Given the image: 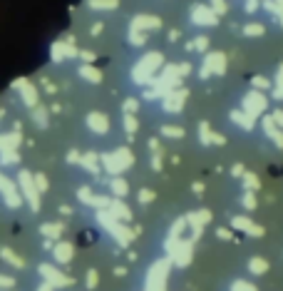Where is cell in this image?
<instances>
[{
  "label": "cell",
  "instance_id": "23",
  "mask_svg": "<svg viewBox=\"0 0 283 291\" xmlns=\"http://www.w3.org/2000/svg\"><path fill=\"white\" fill-rule=\"evenodd\" d=\"M87 5L92 10H112L117 8V0H87Z\"/></svg>",
  "mask_w": 283,
  "mask_h": 291
},
{
  "label": "cell",
  "instance_id": "18",
  "mask_svg": "<svg viewBox=\"0 0 283 291\" xmlns=\"http://www.w3.org/2000/svg\"><path fill=\"white\" fill-rule=\"evenodd\" d=\"M231 122L233 124H239L241 130H254V117H249V115H244V112H231Z\"/></svg>",
  "mask_w": 283,
  "mask_h": 291
},
{
  "label": "cell",
  "instance_id": "22",
  "mask_svg": "<svg viewBox=\"0 0 283 291\" xmlns=\"http://www.w3.org/2000/svg\"><path fill=\"white\" fill-rule=\"evenodd\" d=\"M80 75H82V77H85L87 82H100V80H102V72H100V70H95V67H80Z\"/></svg>",
  "mask_w": 283,
  "mask_h": 291
},
{
  "label": "cell",
  "instance_id": "24",
  "mask_svg": "<svg viewBox=\"0 0 283 291\" xmlns=\"http://www.w3.org/2000/svg\"><path fill=\"white\" fill-rule=\"evenodd\" d=\"M122 124H124V132H127V135H129V140H132V137H134V132H137V117H134V115H124V122H122Z\"/></svg>",
  "mask_w": 283,
  "mask_h": 291
},
{
  "label": "cell",
  "instance_id": "33",
  "mask_svg": "<svg viewBox=\"0 0 283 291\" xmlns=\"http://www.w3.org/2000/svg\"><path fill=\"white\" fill-rule=\"evenodd\" d=\"M206 45H209V40H206L204 35H199V37L192 43V45H189V48H192V50H206Z\"/></svg>",
  "mask_w": 283,
  "mask_h": 291
},
{
  "label": "cell",
  "instance_id": "17",
  "mask_svg": "<svg viewBox=\"0 0 283 291\" xmlns=\"http://www.w3.org/2000/svg\"><path fill=\"white\" fill-rule=\"evenodd\" d=\"M246 266H249V274H254V276H263L268 271V262L261 259V257H251Z\"/></svg>",
  "mask_w": 283,
  "mask_h": 291
},
{
  "label": "cell",
  "instance_id": "45",
  "mask_svg": "<svg viewBox=\"0 0 283 291\" xmlns=\"http://www.w3.org/2000/svg\"><path fill=\"white\" fill-rule=\"evenodd\" d=\"M276 5H278V8H281V10H283V0H276Z\"/></svg>",
  "mask_w": 283,
  "mask_h": 291
},
{
  "label": "cell",
  "instance_id": "41",
  "mask_svg": "<svg viewBox=\"0 0 283 291\" xmlns=\"http://www.w3.org/2000/svg\"><path fill=\"white\" fill-rule=\"evenodd\" d=\"M134 110H137V102H134V100H127V102H124V112H127V115H132Z\"/></svg>",
  "mask_w": 283,
  "mask_h": 291
},
{
  "label": "cell",
  "instance_id": "42",
  "mask_svg": "<svg viewBox=\"0 0 283 291\" xmlns=\"http://www.w3.org/2000/svg\"><path fill=\"white\" fill-rule=\"evenodd\" d=\"M219 239H224V241H226V239H231V232H228V229H219Z\"/></svg>",
  "mask_w": 283,
  "mask_h": 291
},
{
  "label": "cell",
  "instance_id": "30",
  "mask_svg": "<svg viewBox=\"0 0 283 291\" xmlns=\"http://www.w3.org/2000/svg\"><path fill=\"white\" fill-rule=\"evenodd\" d=\"M231 291H256V286L254 284H249V281H233Z\"/></svg>",
  "mask_w": 283,
  "mask_h": 291
},
{
  "label": "cell",
  "instance_id": "37",
  "mask_svg": "<svg viewBox=\"0 0 283 291\" xmlns=\"http://www.w3.org/2000/svg\"><path fill=\"white\" fill-rule=\"evenodd\" d=\"M254 88L256 90H268L271 88V82H268L266 77H254Z\"/></svg>",
  "mask_w": 283,
  "mask_h": 291
},
{
  "label": "cell",
  "instance_id": "38",
  "mask_svg": "<svg viewBox=\"0 0 283 291\" xmlns=\"http://www.w3.org/2000/svg\"><path fill=\"white\" fill-rule=\"evenodd\" d=\"M244 184H246V187H251V189H258V187H261V184H258V179H256V175H246V177H244Z\"/></svg>",
  "mask_w": 283,
  "mask_h": 291
},
{
  "label": "cell",
  "instance_id": "20",
  "mask_svg": "<svg viewBox=\"0 0 283 291\" xmlns=\"http://www.w3.org/2000/svg\"><path fill=\"white\" fill-rule=\"evenodd\" d=\"M55 259H57V262H62V264H67L70 259H72V246L62 241V244L55 249Z\"/></svg>",
  "mask_w": 283,
  "mask_h": 291
},
{
  "label": "cell",
  "instance_id": "14",
  "mask_svg": "<svg viewBox=\"0 0 283 291\" xmlns=\"http://www.w3.org/2000/svg\"><path fill=\"white\" fill-rule=\"evenodd\" d=\"M110 192H112L114 199H124V197L129 194L127 179H122V177H110Z\"/></svg>",
  "mask_w": 283,
  "mask_h": 291
},
{
  "label": "cell",
  "instance_id": "27",
  "mask_svg": "<svg viewBox=\"0 0 283 291\" xmlns=\"http://www.w3.org/2000/svg\"><path fill=\"white\" fill-rule=\"evenodd\" d=\"M273 97H276V100H283V65H281V70H278L276 85H273Z\"/></svg>",
  "mask_w": 283,
  "mask_h": 291
},
{
  "label": "cell",
  "instance_id": "11",
  "mask_svg": "<svg viewBox=\"0 0 283 291\" xmlns=\"http://www.w3.org/2000/svg\"><path fill=\"white\" fill-rule=\"evenodd\" d=\"M231 227L244 234H251V236H263V227L254 224L249 217H233V219H231Z\"/></svg>",
  "mask_w": 283,
  "mask_h": 291
},
{
  "label": "cell",
  "instance_id": "8",
  "mask_svg": "<svg viewBox=\"0 0 283 291\" xmlns=\"http://www.w3.org/2000/svg\"><path fill=\"white\" fill-rule=\"evenodd\" d=\"M171 254V262L176 264V266H186V264L192 262V254H194V249H192V241H179L174 249L169 252Z\"/></svg>",
  "mask_w": 283,
  "mask_h": 291
},
{
  "label": "cell",
  "instance_id": "26",
  "mask_svg": "<svg viewBox=\"0 0 283 291\" xmlns=\"http://www.w3.org/2000/svg\"><path fill=\"white\" fill-rule=\"evenodd\" d=\"M162 135H164V137H171V140H181V137H184V130L167 124V127H162Z\"/></svg>",
  "mask_w": 283,
  "mask_h": 291
},
{
  "label": "cell",
  "instance_id": "36",
  "mask_svg": "<svg viewBox=\"0 0 283 291\" xmlns=\"http://www.w3.org/2000/svg\"><path fill=\"white\" fill-rule=\"evenodd\" d=\"M271 122H273L278 130H283V110H276V112L271 115Z\"/></svg>",
  "mask_w": 283,
  "mask_h": 291
},
{
  "label": "cell",
  "instance_id": "31",
  "mask_svg": "<svg viewBox=\"0 0 283 291\" xmlns=\"http://www.w3.org/2000/svg\"><path fill=\"white\" fill-rule=\"evenodd\" d=\"M244 32H246V35H263V32H266V28H263V25H256V23H251V25H246V28H244Z\"/></svg>",
  "mask_w": 283,
  "mask_h": 291
},
{
  "label": "cell",
  "instance_id": "1",
  "mask_svg": "<svg viewBox=\"0 0 283 291\" xmlns=\"http://www.w3.org/2000/svg\"><path fill=\"white\" fill-rule=\"evenodd\" d=\"M100 164L105 172H110V177H119L122 172H127L132 164H134V154L127 149V147H119L114 152H107L100 157Z\"/></svg>",
  "mask_w": 283,
  "mask_h": 291
},
{
  "label": "cell",
  "instance_id": "4",
  "mask_svg": "<svg viewBox=\"0 0 283 291\" xmlns=\"http://www.w3.org/2000/svg\"><path fill=\"white\" fill-rule=\"evenodd\" d=\"M159 65H162V55H159V53H149V55H144V58L139 60V65L134 67V72H132V75H134V82H139V85L142 82H147V80L157 72Z\"/></svg>",
  "mask_w": 283,
  "mask_h": 291
},
{
  "label": "cell",
  "instance_id": "12",
  "mask_svg": "<svg viewBox=\"0 0 283 291\" xmlns=\"http://www.w3.org/2000/svg\"><path fill=\"white\" fill-rule=\"evenodd\" d=\"M184 100H186V92L184 90H169L164 95V110L167 112H179L184 107Z\"/></svg>",
  "mask_w": 283,
  "mask_h": 291
},
{
  "label": "cell",
  "instance_id": "16",
  "mask_svg": "<svg viewBox=\"0 0 283 291\" xmlns=\"http://www.w3.org/2000/svg\"><path fill=\"white\" fill-rule=\"evenodd\" d=\"M263 130H266V135L271 137V142L283 149V132L276 127V124H273V122H271V117H263Z\"/></svg>",
  "mask_w": 283,
  "mask_h": 291
},
{
  "label": "cell",
  "instance_id": "29",
  "mask_svg": "<svg viewBox=\"0 0 283 291\" xmlns=\"http://www.w3.org/2000/svg\"><path fill=\"white\" fill-rule=\"evenodd\" d=\"M77 194H80V199H82L85 204H92V202H95V194H92V189H89V187H82Z\"/></svg>",
  "mask_w": 283,
  "mask_h": 291
},
{
  "label": "cell",
  "instance_id": "6",
  "mask_svg": "<svg viewBox=\"0 0 283 291\" xmlns=\"http://www.w3.org/2000/svg\"><path fill=\"white\" fill-rule=\"evenodd\" d=\"M192 23H194V25H201V28L216 25V23H219V15H216L209 5H194V8H192Z\"/></svg>",
  "mask_w": 283,
  "mask_h": 291
},
{
  "label": "cell",
  "instance_id": "25",
  "mask_svg": "<svg viewBox=\"0 0 283 291\" xmlns=\"http://www.w3.org/2000/svg\"><path fill=\"white\" fill-rule=\"evenodd\" d=\"M80 162L85 164L87 170H92L95 175H100V164H97V154H85V157H82Z\"/></svg>",
  "mask_w": 283,
  "mask_h": 291
},
{
  "label": "cell",
  "instance_id": "13",
  "mask_svg": "<svg viewBox=\"0 0 283 291\" xmlns=\"http://www.w3.org/2000/svg\"><path fill=\"white\" fill-rule=\"evenodd\" d=\"M107 212L112 214L114 219H119V222H129V219H132V209L122 202V199H110V204H107Z\"/></svg>",
  "mask_w": 283,
  "mask_h": 291
},
{
  "label": "cell",
  "instance_id": "21",
  "mask_svg": "<svg viewBox=\"0 0 283 291\" xmlns=\"http://www.w3.org/2000/svg\"><path fill=\"white\" fill-rule=\"evenodd\" d=\"M53 55H55V60H65V58H70V55H75V50L67 43H57L55 48H53Z\"/></svg>",
  "mask_w": 283,
  "mask_h": 291
},
{
  "label": "cell",
  "instance_id": "10",
  "mask_svg": "<svg viewBox=\"0 0 283 291\" xmlns=\"http://www.w3.org/2000/svg\"><path fill=\"white\" fill-rule=\"evenodd\" d=\"M87 127L95 132V135H107L110 132V117H105L102 112H92V115H87Z\"/></svg>",
  "mask_w": 283,
  "mask_h": 291
},
{
  "label": "cell",
  "instance_id": "46",
  "mask_svg": "<svg viewBox=\"0 0 283 291\" xmlns=\"http://www.w3.org/2000/svg\"><path fill=\"white\" fill-rule=\"evenodd\" d=\"M40 291H50V289H48V286H42V289H40Z\"/></svg>",
  "mask_w": 283,
  "mask_h": 291
},
{
  "label": "cell",
  "instance_id": "28",
  "mask_svg": "<svg viewBox=\"0 0 283 291\" xmlns=\"http://www.w3.org/2000/svg\"><path fill=\"white\" fill-rule=\"evenodd\" d=\"M129 43L132 45H144V32H139V30H129Z\"/></svg>",
  "mask_w": 283,
  "mask_h": 291
},
{
  "label": "cell",
  "instance_id": "43",
  "mask_svg": "<svg viewBox=\"0 0 283 291\" xmlns=\"http://www.w3.org/2000/svg\"><path fill=\"white\" fill-rule=\"evenodd\" d=\"M80 55H82V60H85V62H92V60H95V53H80Z\"/></svg>",
  "mask_w": 283,
  "mask_h": 291
},
{
  "label": "cell",
  "instance_id": "34",
  "mask_svg": "<svg viewBox=\"0 0 283 291\" xmlns=\"http://www.w3.org/2000/svg\"><path fill=\"white\" fill-rule=\"evenodd\" d=\"M241 204H244L246 209H256V197H254V192H246V194H244V199H241Z\"/></svg>",
  "mask_w": 283,
  "mask_h": 291
},
{
  "label": "cell",
  "instance_id": "2",
  "mask_svg": "<svg viewBox=\"0 0 283 291\" xmlns=\"http://www.w3.org/2000/svg\"><path fill=\"white\" fill-rule=\"evenodd\" d=\"M97 219H100V224H102V227H105V229H107V232L117 239V244H119V246H129V244H132V232H129V227H127L124 222L114 219L107 209H100Z\"/></svg>",
  "mask_w": 283,
  "mask_h": 291
},
{
  "label": "cell",
  "instance_id": "15",
  "mask_svg": "<svg viewBox=\"0 0 283 291\" xmlns=\"http://www.w3.org/2000/svg\"><path fill=\"white\" fill-rule=\"evenodd\" d=\"M162 23H159V18H154V15H137L134 20H132V30H152V28H159Z\"/></svg>",
  "mask_w": 283,
  "mask_h": 291
},
{
  "label": "cell",
  "instance_id": "5",
  "mask_svg": "<svg viewBox=\"0 0 283 291\" xmlns=\"http://www.w3.org/2000/svg\"><path fill=\"white\" fill-rule=\"evenodd\" d=\"M266 107H268V100L263 97V92H258V90H254V92H249L246 97H244V115L249 117H258L266 112Z\"/></svg>",
  "mask_w": 283,
  "mask_h": 291
},
{
  "label": "cell",
  "instance_id": "39",
  "mask_svg": "<svg viewBox=\"0 0 283 291\" xmlns=\"http://www.w3.org/2000/svg\"><path fill=\"white\" fill-rule=\"evenodd\" d=\"M152 199H154V192H152V189H142V192H139V202L142 204L152 202Z\"/></svg>",
  "mask_w": 283,
  "mask_h": 291
},
{
  "label": "cell",
  "instance_id": "40",
  "mask_svg": "<svg viewBox=\"0 0 283 291\" xmlns=\"http://www.w3.org/2000/svg\"><path fill=\"white\" fill-rule=\"evenodd\" d=\"M87 286H89V289L97 286V271H87Z\"/></svg>",
  "mask_w": 283,
  "mask_h": 291
},
{
  "label": "cell",
  "instance_id": "44",
  "mask_svg": "<svg viewBox=\"0 0 283 291\" xmlns=\"http://www.w3.org/2000/svg\"><path fill=\"white\" fill-rule=\"evenodd\" d=\"M45 232H48V234H57V232H60V227H45Z\"/></svg>",
  "mask_w": 283,
  "mask_h": 291
},
{
  "label": "cell",
  "instance_id": "7",
  "mask_svg": "<svg viewBox=\"0 0 283 291\" xmlns=\"http://www.w3.org/2000/svg\"><path fill=\"white\" fill-rule=\"evenodd\" d=\"M224 75L226 72V58L221 55V53H209L206 58H204V70H201V75L206 77V75Z\"/></svg>",
  "mask_w": 283,
  "mask_h": 291
},
{
  "label": "cell",
  "instance_id": "3",
  "mask_svg": "<svg viewBox=\"0 0 283 291\" xmlns=\"http://www.w3.org/2000/svg\"><path fill=\"white\" fill-rule=\"evenodd\" d=\"M167 279H169V262L159 259L149 266L147 271V286L144 291H167Z\"/></svg>",
  "mask_w": 283,
  "mask_h": 291
},
{
  "label": "cell",
  "instance_id": "35",
  "mask_svg": "<svg viewBox=\"0 0 283 291\" xmlns=\"http://www.w3.org/2000/svg\"><path fill=\"white\" fill-rule=\"evenodd\" d=\"M211 5H214L211 10H214L216 15H221V13H226V3H224V0H211Z\"/></svg>",
  "mask_w": 283,
  "mask_h": 291
},
{
  "label": "cell",
  "instance_id": "19",
  "mask_svg": "<svg viewBox=\"0 0 283 291\" xmlns=\"http://www.w3.org/2000/svg\"><path fill=\"white\" fill-rule=\"evenodd\" d=\"M42 274H45V276H48V279H50L55 286H67V284H72V281H67L62 274H57L55 269H48V266H42Z\"/></svg>",
  "mask_w": 283,
  "mask_h": 291
},
{
  "label": "cell",
  "instance_id": "9",
  "mask_svg": "<svg viewBox=\"0 0 283 291\" xmlns=\"http://www.w3.org/2000/svg\"><path fill=\"white\" fill-rule=\"evenodd\" d=\"M184 222L194 229V236H192V239H197L199 234H201V229H204V224H209V222H211V214H209L206 209H199V212H192Z\"/></svg>",
  "mask_w": 283,
  "mask_h": 291
},
{
  "label": "cell",
  "instance_id": "32",
  "mask_svg": "<svg viewBox=\"0 0 283 291\" xmlns=\"http://www.w3.org/2000/svg\"><path fill=\"white\" fill-rule=\"evenodd\" d=\"M199 132H201V142H204V145H209V142H211V132H209L206 122H201V124H199Z\"/></svg>",
  "mask_w": 283,
  "mask_h": 291
}]
</instances>
